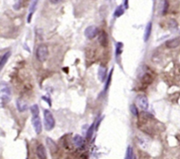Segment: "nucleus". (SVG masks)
<instances>
[{
	"label": "nucleus",
	"mask_w": 180,
	"mask_h": 159,
	"mask_svg": "<svg viewBox=\"0 0 180 159\" xmlns=\"http://www.w3.org/2000/svg\"><path fill=\"white\" fill-rule=\"evenodd\" d=\"M0 98H1L2 106L8 103L11 99V88L4 83H2L0 86Z\"/></svg>",
	"instance_id": "obj_1"
},
{
	"label": "nucleus",
	"mask_w": 180,
	"mask_h": 159,
	"mask_svg": "<svg viewBox=\"0 0 180 159\" xmlns=\"http://www.w3.org/2000/svg\"><path fill=\"white\" fill-rule=\"evenodd\" d=\"M44 126L46 130L50 131L55 128V118H54L52 113L49 110H44Z\"/></svg>",
	"instance_id": "obj_2"
},
{
	"label": "nucleus",
	"mask_w": 180,
	"mask_h": 159,
	"mask_svg": "<svg viewBox=\"0 0 180 159\" xmlns=\"http://www.w3.org/2000/svg\"><path fill=\"white\" fill-rule=\"evenodd\" d=\"M48 55V49L46 45H40L36 49V58L39 62H45Z\"/></svg>",
	"instance_id": "obj_3"
},
{
	"label": "nucleus",
	"mask_w": 180,
	"mask_h": 159,
	"mask_svg": "<svg viewBox=\"0 0 180 159\" xmlns=\"http://www.w3.org/2000/svg\"><path fill=\"white\" fill-rule=\"evenodd\" d=\"M98 34H99L98 29V27H96L95 26H88L84 31V35L86 36L88 39H91V40L95 38L97 35H98Z\"/></svg>",
	"instance_id": "obj_4"
},
{
	"label": "nucleus",
	"mask_w": 180,
	"mask_h": 159,
	"mask_svg": "<svg viewBox=\"0 0 180 159\" xmlns=\"http://www.w3.org/2000/svg\"><path fill=\"white\" fill-rule=\"evenodd\" d=\"M136 102L140 108H141L142 110H147L149 108V100H148V98L145 95L137 96Z\"/></svg>",
	"instance_id": "obj_5"
},
{
	"label": "nucleus",
	"mask_w": 180,
	"mask_h": 159,
	"mask_svg": "<svg viewBox=\"0 0 180 159\" xmlns=\"http://www.w3.org/2000/svg\"><path fill=\"white\" fill-rule=\"evenodd\" d=\"M33 126L34 128V131L37 134H40L42 131V123L41 120L40 119L39 116L37 117H33Z\"/></svg>",
	"instance_id": "obj_6"
},
{
	"label": "nucleus",
	"mask_w": 180,
	"mask_h": 159,
	"mask_svg": "<svg viewBox=\"0 0 180 159\" xmlns=\"http://www.w3.org/2000/svg\"><path fill=\"white\" fill-rule=\"evenodd\" d=\"M98 42L102 47H106L108 44V37L105 31H100L98 34Z\"/></svg>",
	"instance_id": "obj_7"
},
{
	"label": "nucleus",
	"mask_w": 180,
	"mask_h": 159,
	"mask_svg": "<svg viewBox=\"0 0 180 159\" xmlns=\"http://www.w3.org/2000/svg\"><path fill=\"white\" fill-rule=\"evenodd\" d=\"M106 72H107L106 67L102 66V65L98 67V79H99V81H100V82H104V81L106 80Z\"/></svg>",
	"instance_id": "obj_8"
},
{
	"label": "nucleus",
	"mask_w": 180,
	"mask_h": 159,
	"mask_svg": "<svg viewBox=\"0 0 180 159\" xmlns=\"http://www.w3.org/2000/svg\"><path fill=\"white\" fill-rule=\"evenodd\" d=\"M36 154L39 159H46L47 158V153H46L45 147L43 145L40 144L36 149Z\"/></svg>",
	"instance_id": "obj_9"
},
{
	"label": "nucleus",
	"mask_w": 180,
	"mask_h": 159,
	"mask_svg": "<svg viewBox=\"0 0 180 159\" xmlns=\"http://www.w3.org/2000/svg\"><path fill=\"white\" fill-rule=\"evenodd\" d=\"M151 31H152V23L149 22L147 24L146 28H145V31H144L143 40H144L145 42H147L148 40H149V37H150V34H151Z\"/></svg>",
	"instance_id": "obj_10"
},
{
	"label": "nucleus",
	"mask_w": 180,
	"mask_h": 159,
	"mask_svg": "<svg viewBox=\"0 0 180 159\" xmlns=\"http://www.w3.org/2000/svg\"><path fill=\"white\" fill-rule=\"evenodd\" d=\"M180 44V39L179 38H174L171 39L168 41H166V47L169 48H175L178 47Z\"/></svg>",
	"instance_id": "obj_11"
},
{
	"label": "nucleus",
	"mask_w": 180,
	"mask_h": 159,
	"mask_svg": "<svg viewBox=\"0 0 180 159\" xmlns=\"http://www.w3.org/2000/svg\"><path fill=\"white\" fill-rule=\"evenodd\" d=\"M17 107L20 112H25L28 109V105L22 99H18L17 100Z\"/></svg>",
	"instance_id": "obj_12"
},
{
	"label": "nucleus",
	"mask_w": 180,
	"mask_h": 159,
	"mask_svg": "<svg viewBox=\"0 0 180 159\" xmlns=\"http://www.w3.org/2000/svg\"><path fill=\"white\" fill-rule=\"evenodd\" d=\"M11 53L10 51H8V52H6L4 54V55L2 56V58H1V61H0V69H3L4 68V64L7 63V61H8V59L10 58V56H11Z\"/></svg>",
	"instance_id": "obj_13"
},
{
	"label": "nucleus",
	"mask_w": 180,
	"mask_h": 159,
	"mask_svg": "<svg viewBox=\"0 0 180 159\" xmlns=\"http://www.w3.org/2000/svg\"><path fill=\"white\" fill-rule=\"evenodd\" d=\"M73 142H74V144L76 145V146L81 147V146H83V144H84V138H83L81 135L77 134V135L74 137Z\"/></svg>",
	"instance_id": "obj_14"
},
{
	"label": "nucleus",
	"mask_w": 180,
	"mask_h": 159,
	"mask_svg": "<svg viewBox=\"0 0 180 159\" xmlns=\"http://www.w3.org/2000/svg\"><path fill=\"white\" fill-rule=\"evenodd\" d=\"M141 81H142V83H145V85H149V83L153 81V77L150 74L146 73V74L143 75V77H142V78H141Z\"/></svg>",
	"instance_id": "obj_15"
},
{
	"label": "nucleus",
	"mask_w": 180,
	"mask_h": 159,
	"mask_svg": "<svg viewBox=\"0 0 180 159\" xmlns=\"http://www.w3.org/2000/svg\"><path fill=\"white\" fill-rule=\"evenodd\" d=\"M47 143H48V146H49V149L51 150V152H52V153H54L55 151H56V150H57V148H56V144L51 139L47 138Z\"/></svg>",
	"instance_id": "obj_16"
},
{
	"label": "nucleus",
	"mask_w": 180,
	"mask_h": 159,
	"mask_svg": "<svg viewBox=\"0 0 180 159\" xmlns=\"http://www.w3.org/2000/svg\"><path fill=\"white\" fill-rule=\"evenodd\" d=\"M31 113H32V115H33V117H37L39 116V106L38 105H33V106H31Z\"/></svg>",
	"instance_id": "obj_17"
},
{
	"label": "nucleus",
	"mask_w": 180,
	"mask_h": 159,
	"mask_svg": "<svg viewBox=\"0 0 180 159\" xmlns=\"http://www.w3.org/2000/svg\"><path fill=\"white\" fill-rule=\"evenodd\" d=\"M123 5H120V6H118L116 8V10H115V12H114V16L116 18H119L120 17L123 13H124V8L122 7Z\"/></svg>",
	"instance_id": "obj_18"
},
{
	"label": "nucleus",
	"mask_w": 180,
	"mask_h": 159,
	"mask_svg": "<svg viewBox=\"0 0 180 159\" xmlns=\"http://www.w3.org/2000/svg\"><path fill=\"white\" fill-rule=\"evenodd\" d=\"M133 157H134L133 149H132V147L128 146L127 149V152H126V157H125V159H133Z\"/></svg>",
	"instance_id": "obj_19"
},
{
	"label": "nucleus",
	"mask_w": 180,
	"mask_h": 159,
	"mask_svg": "<svg viewBox=\"0 0 180 159\" xmlns=\"http://www.w3.org/2000/svg\"><path fill=\"white\" fill-rule=\"evenodd\" d=\"M130 111L132 113V114L134 116H138V110H137V107L135 105H131L130 106Z\"/></svg>",
	"instance_id": "obj_20"
},
{
	"label": "nucleus",
	"mask_w": 180,
	"mask_h": 159,
	"mask_svg": "<svg viewBox=\"0 0 180 159\" xmlns=\"http://www.w3.org/2000/svg\"><path fill=\"white\" fill-rule=\"evenodd\" d=\"M93 130H94V124H92V125H91V126L90 127L89 129H88V131H87V135H86V137H87V139H88V140L91 139V136H92Z\"/></svg>",
	"instance_id": "obj_21"
},
{
	"label": "nucleus",
	"mask_w": 180,
	"mask_h": 159,
	"mask_svg": "<svg viewBox=\"0 0 180 159\" xmlns=\"http://www.w3.org/2000/svg\"><path fill=\"white\" fill-rule=\"evenodd\" d=\"M122 47H123V44L121 42H118L116 44V55H117V56L119 55L120 53H121Z\"/></svg>",
	"instance_id": "obj_22"
},
{
	"label": "nucleus",
	"mask_w": 180,
	"mask_h": 159,
	"mask_svg": "<svg viewBox=\"0 0 180 159\" xmlns=\"http://www.w3.org/2000/svg\"><path fill=\"white\" fill-rule=\"evenodd\" d=\"M112 71H113V69H112V71L110 72L109 76H108V78H107V81H106V87H105V91H107V89H108L109 85H110V83H111V79H112Z\"/></svg>",
	"instance_id": "obj_23"
},
{
	"label": "nucleus",
	"mask_w": 180,
	"mask_h": 159,
	"mask_svg": "<svg viewBox=\"0 0 180 159\" xmlns=\"http://www.w3.org/2000/svg\"><path fill=\"white\" fill-rule=\"evenodd\" d=\"M37 4H38V2L37 1H33L31 3V5H30V12L31 13H34V12L35 11Z\"/></svg>",
	"instance_id": "obj_24"
},
{
	"label": "nucleus",
	"mask_w": 180,
	"mask_h": 159,
	"mask_svg": "<svg viewBox=\"0 0 180 159\" xmlns=\"http://www.w3.org/2000/svg\"><path fill=\"white\" fill-rule=\"evenodd\" d=\"M168 8H169V2H168V1H164V2H163V14H166V12H167Z\"/></svg>",
	"instance_id": "obj_25"
},
{
	"label": "nucleus",
	"mask_w": 180,
	"mask_h": 159,
	"mask_svg": "<svg viewBox=\"0 0 180 159\" xmlns=\"http://www.w3.org/2000/svg\"><path fill=\"white\" fill-rule=\"evenodd\" d=\"M20 7H21V2L20 1H17L14 4H13V9L16 10V11L20 10Z\"/></svg>",
	"instance_id": "obj_26"
},
{
	"label": "nucleus",
	"mask_w": 180,
	"mask_h": 159,
	"mask_svg": "<svg viewBox=\"0 0 180 159\" xmlns=\"http://www.w3.org/2000/svg\"><path fill=\"white\" fill-rule=\"evenodd\" d=\"M169 26H170L171 28H175V27H177L178 24H177V22L174 20H170V23H169Z\"/></svg>",
	"instance_id": "obj_27"
},
{
	"label": "nucleus",
	"mask_w": 180,
	"mask_h": 159,
	"mask_svg": "<svg viewBox=\"0 0 180 159\" xmlns=\"http://www.w3.org/2000/svg\"><path fill=\"white\" fill-rule=\"evenodd\" d=\"M124 4H125V8H126V9H127V8H128V1H125L124 2Z\"/></svg>",
	"instance_id": "obj_28"
},
{
	"label": "nucleus",
	"mask_w": 180,
	"mask_h": 159,
	"mask_svg": "<svg viewBox=\"0 0 180 159\" xmlns=\"http://www.w3.org/2000/svg\"><path fill=\"white\" fill-rule=\"evenodd\" d=\"M52 4H58V3H60V1H51Z\"/></svg>",
	"instance_id": "obj_29"
}]
</instances>
